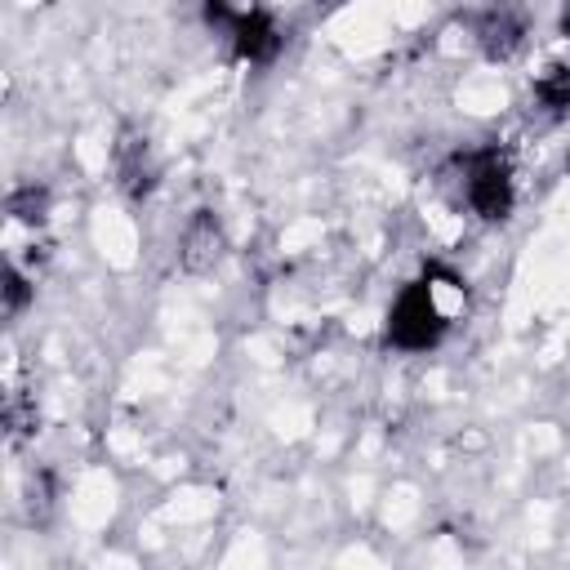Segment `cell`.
Returning a JSON list of instances; mask_svg holds the SVG:
<instances>
[{"label":"cell","mask_w":570,"mask_h":570,"mask_svg":"<svg viewBox=\"0 0 570 570\" xmlns=\"http://www.w3.org/2000/svg\"><path fill=\"white\" fill-rule=\"evenodd\" d=\"M561 31H566V40H570V0H566V13H561Z\"/></svg>","instance_id":"12"},{"label":"cell","mask_w":570,"mask_h":570,"mask_svg":"<svg viewBox=\"0 0 570 570\" xmlns=\"http://www.w3.org/2000/svg\"><path fill=\"white\" fill-rule=\"evenodd\" d=\"M236 13L240 9H232V0H205V22H214V27H232Z\"/></svg>","instance_id":"11"},{"label":"cell","mask_w":570,"mask_h":570,"mask_svg":"<svg viewBox=\"0 0 570 570\" xmlns=\"http://www.w3.org/2000/svg\"><path fill=\"white\" fill-rule=\"evenodd\" d=\"M476 40H481L485 58H494V62L512 58V53L521 49V40H525V18H521V9H512L508 0L490 4V9L481 13V22H476Z\"/></svg>","instance_id":"4"},{"label":"cell","mask_w":570,"mask_h":570,"mask_svg":"<svg viewBox=\"0 0 570 570\" xmlns=\"http://www.w3.org/2000/svg\"><path fill=\"white\" fill-rule=\"evenodd\" d=\"M31 303V285L18 267H4V316H18Z\"/></svg>","instance_id":"10"},{"label":"cell","mask_w":570,"mask_h":570,"mask_svg":"<svg viewBox=\"0 0 570 570\" xmlns=\"http://www.w3.org/2000/svg\"><path fill=\"white\" fill-rule=\"evenodd\" d=\"M31 428H36V405L22 401V392H9V396H4V432H9V441L18 445Z\"/></svg>","instance_id":"9"},{"label":"cell","mask_w":570,"mask_h":570,"mask_svg":"<svg viewBox=\"0 0 570 570\" xmlns=\"http://www.w3.org/2000/svg\"><path fill=\"white\" fill-rule=\"evenodd\" d=\"M45 209H49V191L36 187V183H27V187H18V191L9 196V214H13L18 223H27V227L45 223Z\"/></svg>","instance_id":"8"},{"label":"cell","mask_w":570,"mask_h":570,"mask_svg":"<svg viewBox=\"0 0 570 570\" xmlns=\"http://www.w3.org/2000/svg\"><path fill=\"white\" fill-rule=\"evenodd\" d=\"M223 227H218V218L209 214V209H196V218L187 223V232H183V249H178V258H183V267L187 272H209L218 258H223Z\"/></svg>","instance_id":"6"},{"label":"cell","mask_w":570,"mask_h":570,"mask_svg":"<svg viewBox=\"0 0 570 570\" xmlns=\"http://www.w3.org/2000/svg\"><path fill=\"white\" fill-rule=\"evenodd\" d=\"M534 98H539V107H548L552 116L570 111V67L552 62V67H548V71L534 80Z\"/></svg>","instance_id":"7"},{"label":"cell","mask_w":570,"mask_h":570,"mask_svg":"<svg viewBox=\"0 0 570 570\" xmlns=\"http://www.w3.org/2000/svg\"><path fill=\"white\" fill-rule=\"evenodd\" d=\"M227 31H232V49L245 62H272L276 49H281V31H276V22L263 9H240Z\"/></svg>","instance_id":"5"},{"label":"cell","mask_w":570,"mask_h":570,"mask_svg":"<svg viewBox=\"0 0 570 570\" xmlns=\"http://www.w3.org/2000/svg\"><path fill=\"white\" fill-rule=\"evenodd\" d=\"M441 334H445V316L432 298V285L410 281L387 312V343L401 352H428L432 343H441Z\"/></svg>","instance_id":"1"},{"label":"cell","mask_w":570,"mask_h":570,"mask_svg":"<svg viewBox=\"0 0 570 570\" xmlns=\"http://www.w3.org/2000/svg\"><path fill=\"white\" fill-rule=\"evenodd\" d=\"M463 196L485 223H503L512 214V169L499 147H481L463 165Z\"/></svg>","instance_id":"2"},{"label":"cell","mask_w":570,"mask_h":570,"mask_svg":"<svg viewBox=\"0 0 570 570\" xmlns=\"http://www.w3.org/2000/svg\"><path fill=\"white\" fill-rule=\"evenodd\" d=\"M111 165H116V183H120V191H125L129 200L151 196V187H156V165H151V147H147V138H138L134 129H125V134L116 138Z\"/></svg>","instance_id":"3"}]
</instances>
